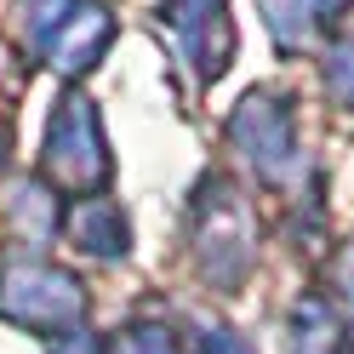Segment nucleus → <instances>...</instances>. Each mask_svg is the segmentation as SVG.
I'll return each mask as SVG.
<instances>
[{
	"label": "nucleus",
	"mask_w": 354,
	"mask_h": 354,
	"mask_svg": "<svg viewBox=\"0 0 354 354\" xmlns=\"http://www.w3.org/2000/svg\"><path fill=\"white\" fill-rule=\"evenodd\" d=\"M24 17H29L24 24L29 46L63 75H86L115 40V17L97 0H29Z\"/></svg>",
	"instance_id": "1"
},
{
	"label": "nucleus",
	"mask_w": 354,
	"mask_h": 354,
	"mask_svg": "<svg viewBox=\"0 0 354 354\" xmlns=\"http://www.w3.org/2000/svg\"><path fill=\"white\" fill-rule=\"evenodd\" d=\"M80 308H86V292H80V280L69 269L46 263L40 252L0 257V315L6 320L52 331V326L80 320Z\"/></svg>",
	"instance_id": "2"
},
{
	"label": "nucleus",
	"mask_w": 354,
	"mask_h": 354,
	"mask_svg": "<svg viewBox=\"0 0 354 354\" xmlns=\"http://www.w3.org/2000/svg\"><path fill=\"white\" fill-rule=\"evenodd\" d=\"M194 257L212 286H240L252 269V217L223 177H206L194 194Z\"/></svg>",
	"instance_id": "3"
},
{
	"label": "nucleus",
	"mask_w": 354,
	"mask_h": 354,
	"mask_svg": "<svg viewBox=\"0 0 354 354\" xmlns=\"http://www.w3.org/2000/svg\"><path fill=\"white\" fill-rule=\"evenodd\" d=\"M46 171L69 189H103L109 183V143H103L92 97L69 92L57 103L52 131H46Z\"/></svg>",
	"instance_id": "4"
},
{
	"label": "nucleus",
	"mask_w": 354,
	"mask_h": 354,
	"mask_svg": "<svg viewBox=\"0 0 354 354\" xmlns=\"http://www.w3.org/2000/svg\"><path fill=\"white\" fill-rule=\"evenodd\" d=\"M229 143L246 154V166L263 183H280L297 166V126H292V103L280 92H252L229 120Z\"/></svg>",
	"instance_id": "5"
},
{
	"label": "nucleus",
	"mask_w": 354,
	"mask_h": 354,
	"mask_svg": "<svg viewBox=\"0 0 354 354\" xmlns=\"http://www.w3.org/2000/svg\"><path fill=\"white\" fill-rule=\"evenodd\" d=\"M166 24H171L177 40H183L194 75H201V80H217V75H223V63H229V52H234L223 0H166Z\"/></svg>",
	"instance_id": "6"
},
{
	"label": "nucleus",
	"mask_w": 354,
	"mask_h": 354,
	"mask_svg": "<svg viewBox=\"0 0 354 354\" xmlns=\"http://www.w3.org/2000/svg\"><path fill=\"white\" fill-rule=\"evenodd\" d=\"M69 240H75L80 252H92V257H126V246H131L126 212L115 201H86L69 217Z\"/></svg>",
	"instance_id": "7"
},
{
	"label": "nucleus",
	"mask_w": 354,
	"mask_h": 354,
	"mask_svg": "<svg viewBox=\"0 0 354 354\" xmlns=\"http://www.w3.org/2000/svg\"><path fill=\"white\" fill-rule=\"evenodd\" d=\"M257 6H263V24H269L274 46L303 52L308 40H315V24H320V6H315V0H257Z\"/></svg>",
	"instance_id": "8"
},
{
	"label": "nucleus",
	"mask_w": 354,
	"mask_h": 354,
	"mask_svg": "<svg viewBox=\"0 0 354 354\" xmlns=\"http://www.w3.org/2000/svg\"><path fill=\"white\" fill-rule=\"evenodd\" d=\"M292 354H348V337L337 331L326 303H297L292 315Z\"/></svg>",
	"instance_id": "9"
},
{
	"label": "nucleus",
	"mask_w": 354,
	"mask_h": 354,
	"mask_svg": "<svg viewBox=\"0 0 354 354\" xmlns=\"http://www.w3.org/2000/svg\"><path fill=\"white\" fill-rule=\"evenodd\" d=\"M109 354H183V343H177V331L160 326V320H131L115 343H109Z\"/></svg>",
	"instance_id": "10"
},
{
	"label": "nucleus",
	"mask_w": 354,
	"mask_h": 354,
	"mask_svg": "<svg viewBox=\"0 0 354 354\" xmlns=\"http://www.w3.org/2000/svg\"><path fill=\"white\" fill-rule=\"evenodd\" d=\"M46 206H52V201H46V189H40V183H17V189H12V223L29 229L35 240L52 229V212H46Z\"/></svg>",
	"instance_id": "11"
},
{
	"label": "nucleus",
	"mask_w": 354,
	"mask_h": 354,
	"mask_svg": "<svg viewBox=\"0 0 354 354\" xmlns=\"http://www.w3.org/2000/svg\"><path fill=\"white\" fill-rule=\"evenodd\" d=\"M326 86H331V97H337V103L354 109V35L326 57Z\"/></svg>",
	"instance_id": "12"
},
{
	"label": "nucleus",
	"mask_w": 354,
	"mask_h": 354,
	"mask_svg": "<svg viewBox=\"0 0 354 354\" xmlns=\"http://www.w3.org/2000/svg\"><path fill=\"white\" fill-rule=\"evenodd\" d=\"M201 354H257L240 331H229V326H206L201 331Z\"/></svg>",
	"instance_id": "13"
},
{
	"label": "nucleus",
	"mask_w": 354,
	"mask_h": 354,
	"mask_svg": "<svg viewBox=\"0 0 354 354\" xmlns=\"http://www.w3.org/2000/svg\"><path fill=\"white\" fill-rule=\"evenodd\" d=\"M52 354H97V343L80 331V337H63V348H52Z\"/></svg>",
	"instance_id": "14"
},
{
	"label": "nucleus",
	"mask_w": 354,
	"mask_h": 354,
	"mask_svg": "<svg viewBox=\"0 0 354 354\" xmlns=\"http://www.w3.org/2000/svg\"><path fill=\"white\" fill-rule=\"evenodd\" d=\"M337 280H343V297H354V246L343 252V269H337Z\"/></svg>",
	"instance_id": "15"
},
{
	"label": "nucleus",
	"mask_w": 354,
	"mask_h": 354,
	"mask_svg": "<svg viewBox=\"0 0 354 354\" xmlns=\"http://www.w3.org/2000/svg\"><path fill=\"white\" fill-rule=\"evenodd\" d=\"M315 6H320V17H337V12H348V6H354V0H315Z\"/></svg>",
	"instance_id": "16"
},
{
	"label": "nucleus",
	"mask_w": 354,
	"mask_h": 354,
	"mask_svg": "<svg viewBox=\"0 0 354 354\" xmlns=\"http://www.w3.org/2000/svg\"><path fill=\"white\" fill-rule=\"evenodd\" d=\"M0 160H6V131H0Z\"/></svg>",
	"instance_id": "17"
}]
</instances>
